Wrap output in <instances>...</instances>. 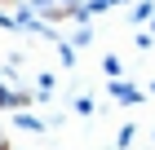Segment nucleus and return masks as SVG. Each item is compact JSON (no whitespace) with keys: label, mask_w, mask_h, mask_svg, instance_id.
Returning <instances> with one entry per match:
<instances>
[{"label":"nucleus","mask_w":155,"mask_h":150,"mask_svg":"<svg viewBox=\"0 0 155 150\" xmlns=\"http://www.w3.org/2000/svg\"><path fill=\"white\" fill-rule=\"evenodd\" d=\"M53 84H58L53 75H40V80H36V93H40V97H49V93H53Z\"/></svg>","instance_id":"6"},{"label":"nucleus","mask_w":155,"mask_h":150,"mask_svg":"<svg viewBox=\"0 0 155 150\" xmlns=\"http://www.w3.org/2000/svg\"><path fill=\"white\" fill-rule=\"evenodd\" d=\"M84 5L89 0H31V9L40 13V22H67V18L84 22Z\"/></svg>","instance_id":"1"},{"label":"nucleus","mask_w":155,"mask_h":150,"mask_svg":"<svg viewBox=\"0 0 155 150\" xmlns=\"http://www.w3.org/2000/svg\"><path fill=\"white\" fill-rule=\"evenodd\" d=\"M151 13H155V5H151V0H146V5H137V9H133V22H146Z\"/></svg>","instance_id":"7"},{"label":"nucleus","mask_w":155,"mask_h":150,"mask_svg":"<svg viewBox=\"0 0 155 150\" xmlns=\"http://www.w3.org/2000/svg\"><path fill=\"white\" fill-rule=\"evenodd\" d=\"M111 97H120V102H124V106H133V102H137V97H142V93L133 88V84H124V80H111Z\"/></svg>","instance_id":"2"},{"label":"nucleus","mask_w":155,"mask_h":150,"mask_svg":"<svg viewBox=\"0 0 155 150\" xmlns=\"http://www.w3.org/2000/svg\"><path fill=\"white\" fill-rule=\"evenodd\" d=\"M102 66H107V75H111V80H124V62H120L115 53H111V58L102 62Z\"/></svg>","instance_id":"5"},{"label":"nucleus","mask_w":155,"mask_h":150,"mask_svg":"<svg viewBox=\"0 0 155 150\" xmlns=\"http://www.w3.org/2000/svg\"><path fill=\"white\" fill-rule=\"evenodd\" d=\"M0 27H18V22H13V18H9V13H0Z\"/></svg>","instance_id":"8"},{"label":"nucleus","mask_w":155,"mask_h":150,"mask_svg":"<svg viewBox=\"0 0 155 150\" xmlns=\"http://www.w3.org/2000/svg\"><path fill=\"white\" fill-rule=\"evenodd\" d=\"M13 124H18V128H27V132H45V124H40L36 115H13Z\"/></svg>","instance_id":"4"},{"label":"nucleus","mask_w":155,"mask_h":150,"mask_svg":"<svg viewBox=\"0 0 155 150\" xmlns=\"http://www.w3.org/2000/svg\"><path fill=\"white\" fill-rule=\"evenodd\" d=\"M71 44H75V49H89V44H93V31H89V22H80V31L71 35Z\"/></svg>","instance_id":"3"}]
</instances>
